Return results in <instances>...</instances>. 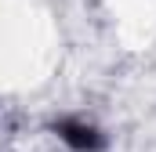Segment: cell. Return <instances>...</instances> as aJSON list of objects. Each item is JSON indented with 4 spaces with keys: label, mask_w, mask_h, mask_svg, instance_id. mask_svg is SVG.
<instances>
[{
    "label": "cell",
    "mask_w": 156,
    "mask_h": 152,
    "mask_svg": "<svg viewBox=\"0 0 156 152\" xmlns=\"http://www.w3.org/2000/svg\"><path fill=\"white\" fill-rule=\"evenodd\" d=\"M55 134L62 138V145H69L73 152H102L105 149L102 130L94 123H83V119H58Z\"/></svg>",
    "instance_id": "6da1fadb"
}]
</instances>
